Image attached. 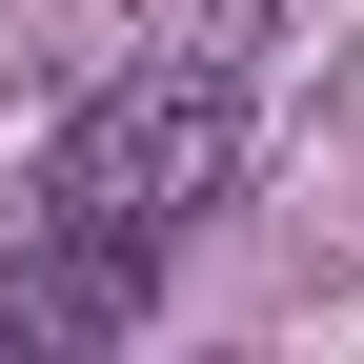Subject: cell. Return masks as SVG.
Instances as JSON below:
<instances>
[{
	"label": "cell",
	"mask_w": 364,
	"mask_h": 364,
	"mask_svg": "<svg viewBox=\"0 0 364 364\" xmlns=\"http://www.w3.org/2000/svg\"><path fill=\"white\" fill-rule=\"evenodd\" d=\"M223 182H243V81H223V61H142V81H102V102L61 122L41 203L102 223V243H182Z\"/></svg>",
	"instance_id": "obj_1"
},
{
	"label": "cell",
	"mask_w": 364,
	"mask_h": 364,
	"mask_svg": "<svg viewBox=\"0 0 364 364\" xmlns=\"http://www.w3.org/2000/svg\"><path fill=\"white\" fill-rule=\"evenodd\" d=\"M41 324H61V304H41V284H0V364H21V344H41Z\"/></svg>",
	"instance_id": "obj_2"
}]
</instances>
